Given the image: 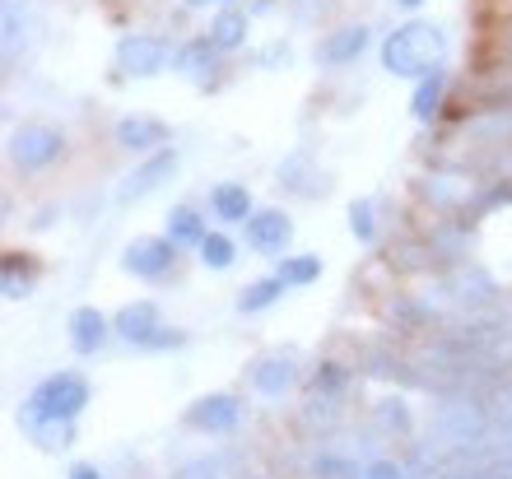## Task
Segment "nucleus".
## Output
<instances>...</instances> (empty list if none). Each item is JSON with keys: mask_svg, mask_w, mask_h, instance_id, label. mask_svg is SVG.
<instances>
[{"mask_svg": "<svg viewBox=\"0 0 512 479\" xmlns=\"http://www.w3.org/2000/svg\"><path fill=\"white\" fill-rule=\"evenodd\" d=\"M447 56V33L429 19H410V24L391 28L382 38V66L396 80H424L429 70L443 66Z\"/></svg>", "mask_w": 512, "mask_h": 479, "instance_id": "obj_1", "label": "nucleus"}, {"mask_svg": "<svg viewBox=\"0 0 512 479\" xmlns=\"http://www.w3.org/2000/svg\"><path fill=\"white\" fill-rule=\"evenodd\" d=\"M89 405V382L75 373H52L47 382L33 386L24 400V428L28 424H75Z\"/></svg>", "mask_w": 512, "mask_h": 479, "instance_id": "obj_2", "label": "nucleus"}, {"mask_svg": "<svg viewBox=\"0 0 512 479\" xmlns=\"http://www.w3.org/2000/svg\"><path fill=\"white\" fill-rule=\"evenodd\" d=\"M66 159V135L52 121H24L10 135V163L19 173H47Z\"/></svg>", "mask_w": 512, "mask_h": 479, "instance_id": "obj_3", "label": "nucleus"}, {"mask_svg": "<svg viewBox=\"0 0 512 479\" xmlns=\"http://www.w3.org/2000/svg\"><path fill=\"white\" fill-rule=\"evenodd\" d=\"M112 61H117V75H126V80H154L173 66V47L159 33H122Z\"/></svg>", "mask_w": 512, "mask_h": 479, "instance_id": "obj_4", "label": "nucleus"}, {"mask_svg": "<svg viewBox=\"0 0 512 479\" xmlns=\"http://www.w3.org/2000/svg\"><path fill=\"white\" fill-rule=\"evenodd\" d=\"M177 149H154V154H145V159L135 163L131 173L117 182V205H140L145 196H154L159 187H168L173 182V173H177Z\"/></svg>", "mask_w": 512, "mask_h": 479, "instance_id": "obj_5", "label": "nucleus"}, {"mask_svg": "<svg viewBox=\"0 0 512 479\" xmlns=\"http://www.w3.org/2000/svg\"><path fill=\"white\" fill-rule=\"evenodd\" d=\"M122 270L135 280H168L177 270V242L173 238H135L122 247Z\"/></svg>", "mask_w": 512, "mask_h": 479, "instance_id": "obj_6", "label": "nucleus"}, {"mask_svg": "<svg viewBox=\"0 0 512 479\" xmlns=\"http://www.w3.org/2000/svg\"><path fill=\"white\" fill-rule=\"evenodd\" d=\"M187 424L196 428V433H210V438H224V433H233V428L243 424V400L233 396V391H210V396L191 400Z\"/></svg>", "mask_w": 512, "mask_h": 479, "instance_id": "obj_7", "label": "nucleus"}, {"mask_svg": "<svg viewBox=\"0 0 512 479\" xmlns=\"http://www.w3.org/2000/svg\"><path fill=\"white\" fill-rule=\"evenodd\" d=\"M247 242H252V252H261V256L289 252V242H294V219L284 210H256L252 219H247Z\"/></svg>", "mask_w": 512, "mask_h": 479, "instance_id": "obj_8", "label": "nucleus"}, {"mask_svg": "<svg viewBox=\"0 0 512 479\" xmlns=\"http://www.w3.org/2000/svg\"><path fill=\"white\" fill-rule=\"evenodd\" d=\"M33 42H38V19L28 0H5V66H19Z\"/></svg>", "mask_w": 512, "mask_h": 479, "instance_id": "obj_9", "label": "nucleus"}, {"mask_svg": "<svg viewBox=\"0 0 512 479\" xmlns=\"http://www.w3.org/2000/svg\"><path fill=\"white\" fill-rule=\"evenodd\" d=\"M219 47H215V38L205 33V38H191V42H182L173 52V70L182 75V80H191V84H205L210 75H219Z\"/></svg>", "mask_w": 512, "mask_h": 479, "instance_id": "obj_10", "label": "nucleus"}, {"mask_svg": "<svg viewBox=\"0 0 512 479\" xmlns=\"http://www.w3.org/2000/svg\"><path fill=\"white\" fill-rule=\"evenodd\" d=\"M294 382H298V359L289 354V349H280V354H270V359H256V363H252V386H256V396L280 400Z\"/></svg>", "mask_w": 512, "mask_h": 479, "instance_id": "obj_11", "label": "nucleus"}, {"mask_svg": "<svg viewBox=\"0 0 512 479\" xmlns=\"http://www.w3.org/2000/svg\"><path fill=\"white\" fill-rule=\"evenodd\" d=\"M368 42H373V33H368L364 24H345V28H336L331 38H322L317 42V61L322 66H350V61H359V56L368 52Z\"/></svg>", "mask_w": 512, "mask_h": 479, "instance_id": "obj_12", "label": "nucleus"}, {"mask_svg": "<svg viewBox=\"0 0 512 479\" xmlns=\"http://www.w3.org/2000/svg\"><path fill=\"white\" fill-rule=\"evenodd\" d=\"M447 293H452V303L457 307H489L499 298V284L489 280L480 266H461L447 275Z\"/></svg>", "mask_w": 512, "mask_h": 479, "instance_id": "obj_13", "label": "nucleus"}, {"mask_svg": "<svg viewBox=\"0 0 512 479\" xmlns=\"http://www.w3.org/2000/svg\"><path fill=\"white\" fill-rule=\"evenodd\" d=\"M66 331H70V349L75 354H98V349L108 345V317L98 307H75Z\"/></svg>", "mask_w": 512, "mask_h": 479, "instance_id": "obj_14", "label": "nucleus"}, {"mask_svg": "<svg viewBox=\"0 0 512 479\" xmlns=\"http://www.w3.org/2000/svg\"><path fill=\"white\" fill-rule=\"evenodd\" d=\"M117 145L135 149V154H154L168 145V126L159 117H122L117 121Z\"/></svg>", "mask_w": 512, "mask_h": 479, "instance_id": "obj_15", "label": "nucleus"}, {"mask_svg": "<svg viewBox=\"0 0 512 479\" xmlns=\"http://www.w3.org/2000/svg\"><path fill=\"white\" fill-rule=\"evenodd\" d=\"M117 335L122 340H131V345H145L149 335L159 331V303L154 298H140V303H126L122 312H117Z\"/></svg>", "mask_w": 512, "mask_h": 479, "instance_id": "obj_16", "label": "nucleus"}, {"mask_svg": "<svg viewBox=\"0 0 512 479\" xmlns=\"http://www.w3.org/2000/svg\"><path fill=\"white\" fill-rule=\"evenodd\" d=\"M33 284H38V266H33V256L5 252V261H0V293H5L10 303H24L28 293H33Z\"/></svg>", "mask_w": 512, "mask_h": 479, "instance_id": "obj_17", "label": "nucleus"}, {"mask_svg": "<svg viewBox=\"0 0 512 479\" xmlns=\"http://www.w3.org/2000/svg\"><path fill=\"white\" fill-rule=\"evenodd\" d=\"M247 28H252V14L243 5H219V14L210 19V38L219 52H238L247 42Z\"/></svg>", "mask_w": 512, "mask_h": 479, "instance_id": "obj_18", "label": "nucleus"}, {"mask_svg": "<svg viewBox=\"0 0 512 479\" xmlns=\"http://www.w3.org/2000/svg\"><path fill=\"white\" fill-rule=\"evenodd\" d=\"M447 103V70H429L424 80H415V94H410V117L415 121H433Z\"/></svg>", "mask_w": 512, "mask_h": 479, "instance_id": "obj_19", "label": "nucleus"}, {"mask_svg": "<svg viewBox=\"0 0 512 479\" xmlns=\"http://www.w3.org/2000/svg\"><path fill=\"white\" fill-rule=\"evenodd\" d=\"M210 205H215V214L224 219V224H247L252 219V191L243 187V182H219L215 196H210Z\"/></svg>", "mask_w": 512, "mask_h": 479, "instance_id": "obj_20", "label": "nucleus"}, {"mask_svg": "<svg viewBox=\"0 0 512 479\" xmlns=\"http://www.w3.org/2000/svg\"><path fill=\"white\" fill-rule=\"evenodd\" d=\"M168 238H173L177 247H201V242L210 238L205 214L196 210V205H173V210H168Z\"/></svg>", "mask_w": 512, "mask_h": 479, "instance_id": "obj_21", "label": "nucleus"}, {"mask_svg": "<svg viewBox=\"0 0 512 479\" xmlns=\"http://www.w3.org/2000/svg\"><path fill=\"white\" fill-rule=\"evenodd\" d=\"M284 289H289V284H284L280 275H266V280L247 284L243 298H238V312H243V317H256V312H266V307H275V303L284 298Z\"/></svg>", "mask_w": 512, "mask_h": 479, "instance_id": "obj_22", "label": "nucleus"}, {"mask_svg": "<svg viewBox=\"0 0 512 479\" xmlns=\"http://www.w3.org/2000/svg\"><path fill=\"white\" fill-rule=\"evenodd\" d=\"M275 275H280L289 289H303V284H317L322 280V256H312V252H303V256H284L280 266H275Z\"/></svg>", "mask_w": 512, "mask_h": 479, "instance_id": "obj_23", "label": "nucleus"}, {"mask_svg": "<svg viewBox=\"0 0 512 479\" xmlns=\"http://www.w3.org/2000/svg\"><path fill=\"white\" fill-rule=\"evenodd\" d=\"M196 252H201V261L210 270H233V266H238V242H233L229 233H210Z\"/></svg>", "mask_w": 512, "mask_h": 479, "instance_id": "obj_24", "label": "nucleus"}, {"mask_svg": "<svg viewBox=\"0 0 512 479\" xmlns=\"http://www.w3.org/2000/svg\"><path fill=\"white\" fill-rule=\"evenodd\" d=\"M312 386H317V391H322V396H345V391H350V368H340V363H322V368H317V373H312Z\"/></svg>", "mask_w": 512, "mask_h": 479, "instance_id": "obj_25", "label": "nucleus"}, {"mask_svg": "<svg viewBox=\"0 0 512 479\" xmlns=\"http://www.w3.org/2000/svg\"><path fill=\"white\" fill-rule=\"evenodd\" d=\"M373 210H378L373 200H354L350 205V228L359 242H378V214Z\"/></svg>", "mask_w": 512, "mask_h": 479, "instance_id": "obj_26", "label": "nucleus"}, {"mask_svg": "<svg viewBox=\"0 0 512 479\" xmlns=\"http://www.w3.org/2000/svg\"><path fill=\"white\" fill-rule=\"evenodd\" d=\"M177 345H187V335H182V331H163V326H159V331L149 335L140 349H177Z\"/></svg>", "mask_w": 512, "mask_h": 479, "instance_id": "obj_27", "label": "nucleus"}, {"mask_svg": "<svg viewBox=\"0 0 512 479\" xmlns=\"http://www.w3.org/2000/svg\"><path fill=\"white\" fill-rule=\"evenodd\" d=\"M359 479H405L401 466H391V461H373V466L359 470Z\"/></svg>", "mask_w": 512, "mask_h": 479, "instance_id": "obj_28", "label": "nucleus"}, {"mask_svg": "<svg viewBox=\"0 0 512 479\" xmlns=\"http://www.w3.org/2000/svg\"><path fill=\"white\" fill-rule=\"evenodd\" d=\"M70 479H103L98 466H70Z\"/></svg>", "mask_w": 512, "mask_h": 479, "instance_id": "obj_29", "label": "nucleus"}, {"mask_svg": "<svg viewBox=\"0 0 512 479\" xmlns=\"http://www.w3.org/2000/svg\"><path fill=\"white\" fill-rule=\"evenodd\" d=\"M182 5H191V10H205V5H238V0H182Z\"/></svg>", "mask_w": 512, "mask_h": 479, "instance_id": "obj_30", "label": "nucleus"}, {"mask_svg": "<svg viewBox=\"0 0 512 479\" xmlns=\"http://www.w3.org/2000/svg\"><path fill=\"white\" fill-rule=\"evenodd\" d=\"M396 5H401V10H419V5H424V0H396Z\"/></svg>", "mask_w": 512, "mask_h": 479, "instance_id": "obj_31", "label": "nucleus"}, {"mask_svg": "<svg viewBox=\"0 0 512 479\" xmlns=\"http://www.w3.org/2000/svg\"><path fill=\"white\" fill-rule=\"evenodd\" d=\"M508 475H512V447H508Z\"/></svg>", "mask_w": 512, "mask_h": 479, "instance_id": "obj_32", "label": "nucleus"}]
</instances>
